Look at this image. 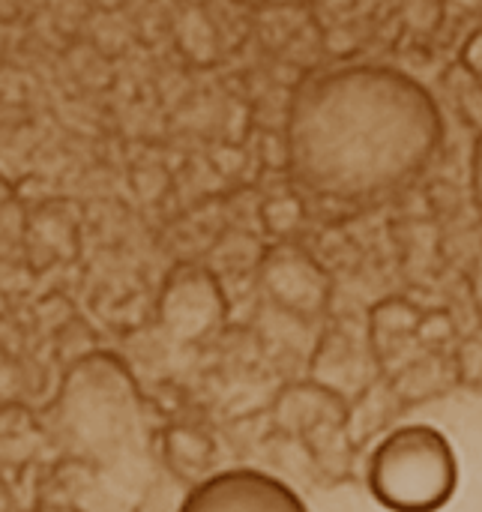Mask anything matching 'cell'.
Listing matches in <instances>:
<instances>
[{
    "instance_id": "3",
    "label": "cell",
    "mask_w": 482,
    "mask_h": 512,
    "mask_svg": "<svg viewBox=\"0 0 482 512\" xmlns=\"http://www.w3.org/2000/svg\"><path fill=\"white\" fill-rule=\"evenodd\" d=\"M177 512H309L279 477L258 468H228L201 480Z\"/></svg>"
},
{
    "instance_id": "2",
    "label": "cell",
    "mask_w": 482,
    "mask_h": 512,
    "mask_svg": "<svg viewBox=\"0 0 482 512\" xmlns=\"http://www.w3.org/2000/svg\"><path fill=\"white\" fill-rule=\"evenodd\" d=\"M459 456L432 423L393 429L369 456L366 486L387 512H441L459 492Z\"/></svg>"
},
{
    "instance_id": "1",
    "label": "cell",
    "mask_w": 482,
    "mask_h": 512,
    "mask_svg": "<svg viewBox=\"0 0 482 512\" xmlns=\"http://www.w3.org/2000/svg\"><path fill=\"white\" fill-rule=\"evenodd\" d=\"M441 135V108L420 81L384 66H345L297 90L285 138L306 189L360 201L414 177Z\"/></svg>"
},
{
    "instance_id": "4",
    "label": "cell",
    "mask_w": 482,
    "mask_h": 512,
    "mask_svg": "<svg viewBox=\"0 0 482 512\" xmlns=\"http://www.w3.org/2000/svg\"><path fill=\"white\" fill-rule=\"evenodd\" d=\"M462 63H465V69L482 84V27L468 36L465 51H462Z\"/></svg>"
},
{
    "instance_id": "6",
    "label": "cell",
    "mask_w": 482,
    "mask_h": 512,
    "mask_svg": "<svg viewBox=\"0 0 482 512\" xmlns=\"http://www.w3.org/2000/svg\"><path fill=\"white\" fill-rule=\"evenodd\" d=\"M471 186H474V198L482 207V132L474 144V156H471Z\"/></svg>"
},
{
    "instance_id": "5",
    "label": "cell",
    "mask_w": 482,
    "mask_h": 512,
    "mask_svg": "<svg viewBox=\"0 0 482 512\" xmlns=\"http://www.w3.org/2000/svg\"><path fill=\"white\" fill-rule=\"evenodd\" d=\"M444 9L453 18H482V0H444Z\"/></svg>"
},
{
    "instance_id": "7",
    "label": "cell",
    "mask_w": 482,
    "mask_h": 512,
    "mask_svg": "<svg viewBox=\"0 0 482 512\" xmlns=\"http://www.w3.org/2000/svg\"><path fill=\"white\" fill-rule=\"evenodd\" d=\"M252 6H291V3H306V0H243Z\"/></svg>"
}]
</instances>
